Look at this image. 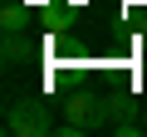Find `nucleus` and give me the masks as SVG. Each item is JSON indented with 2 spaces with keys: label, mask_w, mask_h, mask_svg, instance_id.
Returning <instances> with one entry per match:
<instances>
[{
  "label": "nucleus",
  "mask_w": 147,
  "mask_h": 137,
  "mask_svg": "<svg viewBox=\"0 0 147 137\" xmlns=\"http://www.w3.org/2000/svg\"><path fill=\"white\" fill-rule=\"evenodd\" d=\"M69 122L59 127V137H79V132H98V127H113V93H74L69 103Z\"/></svg>",
  "instance_id": "obj_1"
},
{
  "label": "nucleus",
  "mask_w": 147,
  "mask_h": 137,
  "mask_svg": "<svg viewBox=\"0 0 147 137\" xmlns=\"http://www.w3.org/2000/svg\"><path fill=\"white\" fill-rule=\"evenodd\" d=\"M142 127H147V108H142Z\"/></svg>",
  "instance_id": "obj_6"
},
{
  "label": "nucleus",
  "mask_w": 147,
  "mask_h": 137,
  "mask_svg": "<svg viewBox=\"0 0 147 137\" xmlns=\"http://www.w3.org/2000/svg\"><path fill=\"white\" fill-rule=\"evenodd\" d=\"M142 83H147V59H142Z\"/></svg>",
  "instance_id": "obj_5"
},
{
  "label": "nucleus",
  "mask_w": 147,
  "mask_h": 137,
  "mask_svg": "<svg viewBox=\"0 0 147 137\" xmlns=\"http://www.w3.org/2000/svg\"><path fill=\"white\" fill-rule=\"evenodd\" d=\"M5 5H10V0H5Z\"/></svg>",
  "instance_id": "obj_7"
},
{
  "label": "nucleus",
  "mask_w": 147,
  "mask_h": 137,
  "mask_svg": "<svg viewBox=\"0 0 147 137\" xmlns=\"http://www.w3.org/2000/svg\"><path fill=\"white\" fill-rule=\"evenodd\" d=\"M20 59H34V39H25V30L5 34V64H20Z\"/></svg>",
  "instance_id": "obj_4"
},
{
  "label": "nucleus",
  "mask_w": 147,
  "mask_h": 137,
  "mask_svg": "<svg viewBox=\"0 0 147 137\" xmlns=\"http://www.w3.org/2000/svg\"><path fill=\"white\" fill-rule=\"evenodd\" d=\"M30 25H34V10L20 5V0H10L5 15H0V30H5V34H20V30H30Z\"/></svg>",
  "instance_id": "obj_3"
},
{
  "label": "nucleus",
  "mask_w": 147,
  "mask_h": 137,
  "mask_svg": "<svg viewBox=\"0 0 147 137\" xmlns=\"http://www.w3.org/2000/svg\"><path fill=\"white\" fill-rule=\"evenodd\" d=\"M5 132L10 137H44V132H54V122L39 98H15L5 108Z\"/></svg>",
  "instance_id": "obj_2"
}]
</instances>
